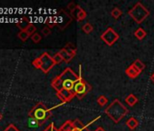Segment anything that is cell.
I'll use <instances>...</instances> for the list:
<instances>
[{"label":"cell","instance_id":"obj_22","mask_svg":"<svg viewBox=\"0 0 154 131\" xmlns=\"http://www.w3.org/2000/svg\"><path fill=\"white\" fill-rule=\"evenodd\" d=\"M96 131H104V130H103V129L102 127H98Z\"/></svg>","mask_w":154,"mask_h":131},{"label":"cell","instance_id":"obj_15","mask_svg":"<svg viewBox=\"0 0 154 131\" xmlns=\"http://www.w3.org/2000/svg\"><path fill=\"white\" fill-rule=\"evenodd\" d=\"M134 66H135V67L140 70V71H141L143 69H144V65L140 61V60H136L135 62H134V64H133Z\"/></svg>","mask_w":154,"mask_h":131},{"label":"cell","instance_id":"obj_23","mask_svg":"<svg viewBox=\"0 0 154 131\" xmlns=\"http://www.w3.org/2000/svg\"><path fill=\"white\" fill-rule=\"evenodd\" d=\"M1 119H2V114L0 113V120H1Z\"/></svg>","mask_w":154,"mask_h":131},{"label":"cell","instance_id":"obj_13","mask_svg":"<svg viewBox=\"0 0 154 131\" xmlns=\"http://www.w3.org/2000/svg\"><path fill=\"white\" fill-rule=\"evenodd\" d=\"M30 37H31V39H32V41H33L34 43H38V42H40L41 39H42V37H41L39 34H37V33H35V34L32 35Z\"/></svg>","mask_w":154,"mask_h":131},{"label":"cell","instance_id":"obj_7","mask_svg":"<svg viewBox=\"0 0 154 131\" xmlns=\"http://www.w3.org/2000/svg\"><path fill=\"white\" fill-rule=\"evenodd\" d=\"M28 126L30 127H38L40 126V123L34 117H28Z\"/></svg>","mask_w":154,"mask_h":131},{"label":"cell","instance_id":"obj_19","mask_svg":"<svg viewBox=\"0 0 154 131\" xmlns=\"http://www.w3.org/2000/svg\"><path fill=\"white\" fill-rule=\"evenodd\" d=\"M98 103L100 106H104L106 103H107V99L104 96H101L99 98H98Z\"/></svg>","mask_w":154,"mask_h":131},{"label":"cell","instance_id":"obj_21","mask_svg":"<svg viewBox=\"0 0 154 131\" xmlns=\"http://www.w3.org/2000/svg\"><path fill=\"white\" fill-rule=\"evenodd\" d=\"M42 33H43V35H44L45 37H46V36H48V35L51 33V29H50L48 27H44V28H43Z\"/></svg>","mask_w":154,"mask_h":131},{"label":"cell","instance_id":"obj_10","mask_svg":"<svg viewBox=\"0 0 154 131\" xmlns=\"http://www.w3.org/2000/svg\"><path fill=\"white\" fill-rule=\"evenodd\" d=\"M126 102H127L130 106H134V105L137 103V98L131 94V95H130L129 97H126Z\"/></svg>","mask_w":154,"mask_h":131},{"label":"cell","instance_id":"obj_16","mask_svg":"<svg viewBox=\"0 0 154 131\" xmlns=\"http://www.w3.org/2000/svg\"><path fill=\"white\" fill-rule=\"evenodd\" d=\"M44 131H60L59 129H57L56 127H55V126H54V123H51Z\"/></svg>","mask_w":154,"mask_h":131},{"label":"cell","instance_id":"obj_9","mask_svg":"<svg viewBox=\"0 0 154 131\" xmlns=\"http://www.w3.org/2000/svg\"><path fill=\"white\" fill-rule=\"evenodd\" d=\"M135 36H136V37L138 38V39H140V40H141L145 36H146V33H145V31L142 29V28H139V29H137L136 31H135Z\"/></svg>","mask_w":154,"mask_h":131},{"label":"cell","instance_id":"obj_14","mask_svg":"<svg viewBox=\"0 0 154 131\" xmlns=\"http://www.w3.org/2000/svg\"><path fill=\"white\" fill-rule=\"evenodd\" d=\"M53 59H54V64H58V63H60L61 61H63V57L61 56V55H60L59 53L55 54V55L53 56Z\"/></svg>","mask_w":154,"mask_h":131},{"label":"cell","instance_id":"obj_17","mask_svg":"<svg viewBox=\"0 0 154 131\" xmlns=\"http://www.w3.org/2000/svg\"><path fill=\"white\" fill-rule=\"evenodd\" d=\"M121 14H122V12H121L120 9H118V8H114V9L112 11V17L115 18H118L121 16Z\"/></svg>","mask_w":154,"mask_h":131},{"label":"cell","instance_id":"obj_1","mask_svg":"<svg viewBox=\"0 0 154 131\" xmlns=\"http://www.w3.org/2000/svg\"><path fill=\"white\" fill-rule=\"evenodd\" d=\"M79 79L80 78L72 73L70 69H67L52 81V86L57 90L58 97H60L63 102H67L75 96L73 88Z\"/></svg>","mask_w":154,"mask_h":131},{"label":"cell","instance_id":"obj_8","mask_svg":"<svg viewBox=\"0 0 154 131\" xmlns=\"http://www.w3.org/2000/svg\"><path fill=\"white\" fill-rule=\"evenodd\" d=\"M35 29H36V28H35V27L33 24H29V25H28V26H27L24 30H25V31H26V33L31 37L32 35H34V34H35Z\"/></svg>","mask_w":154,"mask_h":131},{"label":"cell","instance_id":"obj_11","mask_svg":"<svg viewBox=\"0 0 154 131\" xmlns=\"http://www.w3.org/2000/svg\"><path fill=\"white\" fill-rule=\"evenodd\" d=\"M17 36H18V37H19L22 41H26V40L29 38V37H30L25 30H21V31L18 33Z\"/></svg>","mask_w":154,"mask_h":131},{"label":"cell","instance_id":"obj_6","mask_svg":"<svg viewBox=\"0 0 154 131\" xmlns=\"http://www.w3.org/2000/svg\"><path fill=\"white\" fill-rule=\"evenodd\" d=\"M74 126H73V122L71 121H66L59 129L60 131H72Z\"/></svg>","mask_w":154,"mask_h":131},{"label":"cell","instance_id":"obj_20","mask_svg":"<svg viewBox=\"0 0 154 131\" xmlns=\"http://www.w3.org/2000/svg\"><path fill=\"white\" fill-rule=\"evenodd\" d=\"M4 131H19V129L13 124H10L8 125V126L4 130Z\"/></svg>","mask_w":154,"mask_h":131},{"label":"cell","instance_id":"obj_5","mask_svg":"<svg viewBox=\"0 0 154 131\" xmlns=\"http://www.w3.org/2000/svg\"><path fill=\"white\" fill-rule=\"evenodd\" d=\"M140 70L135 67L134 65H132V66H131V67H129L127 69H126V73H127V75L130 77V78H136L139 74H140Z\"/></svg>","mask_w":154,"mask_h":131},{"label":"cell","instance_id":"obj_12","mask_svg":"<svg viewBox=\"0 0 154 131\" xmlns=\"http://www.w3.org/2000/svg\"><path fill=\"white\" fill-rule=\"evenodd\" d=\"M137 125H138V122H137V121L135 120V118H133V117L130 118V119L127 121V126H128L130 128H131V129L135 128V127L137 126Z\"/></svg>","mask_w":154,"mask_h":131},{"label":"cell","instance_id":"obj_18","mask_svg":"<svg viewBox=\"0 0 154 131\" xmlns=\"http://www.w3.org/2000/svg\"><path fill=\"white\" fill-rule=\"evenodd\" d=\"M83 30L85 32V33H90V32H92V30H93V27L90 25V24H85V26H84V27H83Z\"/></svg>","mask_w":154,"mask_h":131},{"label":"cell","instance_id":"obj_3","mask_svg":"<svg viewBox=\"0 0 154 131\" xmlns=\"http://www.w3.org/2000/svg\"><path fill=\"white\" fill-rule=\"evenodd\" d=\"M38 58H39L40 64H41V69H41L44 73H47V72L54 67V66L55 65L54 62L53 57H51V56H49V54L46 53V52L43 53L42 56H39Z\"/></svg>","mask_w":154,"mask_h":131},{"label":"cell","instance_id":"obj_2","mask_svg":"<svg viewBox=\"0 0 154 131\" xmlns=\"http://www.w3.org/2000/svg\"><path fill=\"white\" fill-rule=\"evenodd\" d=\"M51 117V108L48 109L42 102L37 103L28 113V117L35 118L40 125H43Z\"/></svg>","mask_w":154,"mask_h":131},{"label":"cell","instance_id":"obj_4","mask_svg":"<svg viewBox=\"0 0 154 131\" xmlns=\"http://www.w3.org/2000/svg\"><path fill=\"white\" fill-rule=\"evenodd\" d=\"M89 90H90V89L87 88V84H86V82H85V80H83V79H79V81L75 84L74 88H73L74 95H77L79 98H82L83 97H85V94H86Z\"/></svg>","mask_w":154,"mask_h":131}]
</instances>
